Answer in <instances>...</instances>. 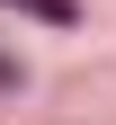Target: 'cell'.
I'll list each match as a JSON object with an SVG mask.
<instances>
[{"instance_id": "obj_1", "label": "cell", "mask_w": 116, "mask_h": 125, "mask_svg": "<svg viewBox=\"0 0 116 125\" xmlns=\"http://www.w3.org/2000/svg\"><path fill=\"white\" fill-rule=\"evenodd\" d=\"M18 9H27V0H18Z\"/></svg>"}]
</instances>
